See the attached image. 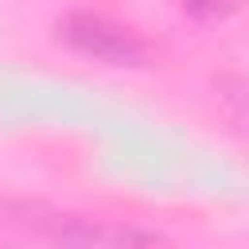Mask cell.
I'll list each match as a JSON object with an SVG mask.
<instances>
[{"mask_svg":"<svg viewBox=\"0 0 249 249\" xmlns=\"http://www.w3.org/2000/svg\"><path fill=\"white\" fill-rule=\"evenodd\" d=\"M0 226L23 230L47 241H62V245H148L156 241L152 233H136L128 226H109V222H93V218L47 210V206H27V202H4Z\"/></svg>","mask_w":249,"mask_h":249,"instance_id":"cell-1","label":"cell"},{"mask_svg":"<svg viewBox=\"0 0 249 249\" xmlns=\"http://www.w3.org/2000/svg\"><path fill=\"white\" fill-rule=\"evenodd\" d=\"M62 39L70 47H78L82 54H93L101 62H113V66H132L144 58V43L121 27V23H109L105 16H89V12H74L66 16V23L58 27Z\"/></svg>","mask_w":249,"mask_h":249,"instance_id":"cell-2","label":"cell"},{"mask_svg":"<svg viewBox=\"0 0 249 249\" xmlns=\"http://www.w3.org/2000/svg\"><path fill=\"white\" fill-rule=\"evenodd\" d=\"M183 4H187L198 19H218V16H226L237 0H183Z\"/></svg>","mask_w":249,"mask_h":249,"instance_id":"cell-3","label":"cell"}]
</instances>
